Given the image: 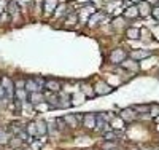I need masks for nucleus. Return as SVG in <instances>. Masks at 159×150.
<instances>
[{"instance_id":"bb28decb","label":"nucleus","mask_w":159,"mask_h":150,"mask_svg":"<svg viewBox=\"0 0 159 150\" xmlns=\"http://www.w3.org/2000/svg\"><path fill=\"white\" fill-rule=\"evenodd\" d=\"M132 2H138V0H132Z\"/></svg>"},{"instance_id":"412c9836","label":"nucleus","mask_w":159,"mask_h":150,"mask_svg":"<svg viewBox=\"0 0 159 150\" xmlns=\"http://www.w3.org/2000/svg\"><path fill=\"white\" fill-rule=\"evenodd\" d=\"M0 142H6V137H5V131L0 129Z\"/></svg>"},{"instance_id":"6e6552de","label":"nucleus","mask_w":159,"mask_h":150,"mask_svg":"<svg viewBox=\"0 0 159 150\" xmlns=\"http://www.w3.org/2000/svg\"><path fill=\"white\" fill-rule=\"evenodd\" d=\"M64 120H65V121H69V125H70L72 128H75V126L78 125V120H80V117H75V115H67V117H65Z\"/></svg>"},{"instance_id":"4be33fe9","label":"nucleus","mask_w":159,"mask_h":150,"mask_svg":"<svg viewBox=\"0 0 159 150\" xmlns=\"http://www.w3.org/2000/svg\"><path fill=\"white\" fill-rule=\"evenodd\" d=\"M42 142H43V140H38V142H34V144H32L34 150H40V145H42Z\"/></svg>"},{"instance_id":"0eeeda50","label":"nucleus","mask_w":159,"mask_h":150,"mask_svg":"<svg viewBox=\"0 0 159 150\" xmlns=\"http://www.w3.org/2000/svg\"><path fill=\"white\" fill-rule=\"evenodd\" d=\"M96 123V114H86L85 115V125L88 128H92Z\"/></svg>"},{"instance_id":"9d476101","label":"nucleus","mask_w":159,"mask_h":150,"mask_svg":"<svg viewBox=\"0 0 159 150\" xmlns=\"http://www.w3.org/2000/svg\"><path fill=\"white\" fill-rule=\"evenodd\" d=\"M46 88H48L50 91H59V83L58 81H54V80H50L48 83H46Z\"/></svg>"},{"instance_id":"2eb2a0df","label":"nucleus","mask_w":159,"mask_h":150,"mask_svg":"<svg viewBox=\"0 0 159 150\" xmlns=\"http://www.w3.org/2000/svg\"><path fill=\"white\" fill-rule=\"evenodd\" d=\"M102 13H97V15H92L91 16V26H94V24H97L99 23V19H102Z\"/></svg>"},{"instance_id":"dca6fc26","label":"nucleus","mask_w":159,"mask_h":150,"mask_svg":"<svg viewBox=\"0 0 159 150\" xmlns=\"http://www.w3.org/2000/svg\"><path fill=\"white\" fill-rule=\"evenodd\" d=\"M56 3H58V0H46V10L51 11L53 8L56 6Z\"/></svg>"},{"instance_id":"423d86ee","label":"nucleus","mask_w":159,"mask_h":150,"mask_svg":"<svg viewBox=\"0 0 159 150\" xmlns=\"http://www.w3.org/2000/svg\"><path fill=\"white\" fill-rule=\"evenodd\" d=\"M149 5L146 3V2H140V5H138V15H142V16H146V15H149Z\"/></svg>"},{"instance_id":"f257e3e1","label":"nucleus","mask_w":159,"mask_h":150,"mask_svg":"<svg viewBox=\"0 0 159 150\" xmlns=\"http://www.w3.org/2000/svg\"><path fill=\"white\" fill-rule=\"evenodd\" d=\"M124 58H126V53L121 51V50H115V51H111V54H110V61L111 62H123Z\"/></svg>"},{"instance_id":"a211bd4d","label":"nucleus","mask_w":159,"mask_h":150,"mask_svg":"<svg viewBox=\"0 0 159 150\" xmlns=\"http://www.w3.org/2000/svg\"><path fill=\"white\" fill-rule=\"evenodd\" d=\"M134 109H135L137 112H146V110H148L149 107H148V106H135Z\"/></svg>"},{"instance_id":"20e7f679","label":"nucleus","mask_w":159,"mask_h":150,"mask_svg":"<svg viewBox=\"0 0 159 150\" xmlns=\"http://www.w3.org/2000/svg\"><path fill=\"white\" fill-rule=\"evenodd\" d=\"M148 56H151V53H149V51H132L130 58H132L134 61H140V59L148 58Z\"/></svg>"},{"instance_id":"f3484780","label":"nucleus","mask_w":159,"mask_h":150,"mask_svg":"<svg viewBox=\"0 0 159 150\" xmlns=\"http://www.w3.org/2000/svg\"><path fill=\"white\" fill-rule=\"evenodd\" d=\"M138 15V8L132 6V8H129V10L126 11V16H137Z\"/></svg>"},{"instance_id":"a878e982","label":"nucleus","mask_w":159,"mask_h":150,"mask_svg":"<svg viewBox=\"0 0 159 150\" xmlns=\"http://www.w3.org/2000/svg\"><path fill=\"white\" fill-rule=\"evenodd\" d=\"M156 120H157V123H159V117H157V118H156Z\"/></svg>"},{"instance_id":"4468645a","label":"nucleus","mask_w":159,"mask_h":150,"mask_svg":"<svg viewBox=\"0 0 159 150\" xmlns=\"http://www.w3.org/2000/svg\"><path fill=\"white\" fill-rule=\"evenodd\" d=\"M37 133L38 134H46V125H45V121H38V123H37Z\"/></svg>"},{"instance_id":"1a4fd4ad","label":"nucleus","mask_w":159,"mask_h":150,"mask_svg":"<svg viewBox=\"0 0 159 150\" xmlns=\"http://www.w3.org/2000/svg\"><path fill=\"white\" fill-rule=\"evenodd\" d=\"M134 110H130V109H126L121 112V120H134Z\"/></svg>"},{"instance_id":"39448f33","label":"nucleus","mask_w":159,"mask_h":150,"mask_svg":"<svg viewBox=\"0 0 159 150\" xmlns=\"http://www.w3.org/2000/svg\"><path fill=\"white\" fill-rule=\"evenodd\" d=\"M26 88H27V91H30V93H37L40 90V85H37V81L35 80H27L26 81Z\"/></svg>"},{"instance_id":"393cba45","label":"nucleus","mask_w":159,"mask_h":150,"mask_svg":"<svg viewBox=\"0 0 159 150\" xmlns=\"http://www.w3.org/2000/svg\"><path fill=\"white\" fill-rule=\"evenodd\" d=\"M3 96V86H0V98Z\"/></svg>"},{"instance_id":"6ab92c4d","label":"nucleus","mask_w":159,"mask_h":150,"mask_svg":"<svg viewBox=\"0 0 159 150\" xmlns=\"http://www.w3.org/2000/svg\"><path fill=\"white\" fill-rule=\"evenodd\" d=\"M27 131H29V133H30L32 136H35V134H38V133H37V129H35V126H34L32 123L29 125V128H27Z\"/></svg>"},{"instance_id":"aec40b11","label":"nucleus","mask_w":159,"mask_h":150,"mask_svg":"<svg viewBox=\"0 0 159 150\" xmlns=\"http://www.w3.org/2000/svg\"><path fill=\"white\" fill-rule=\"evenodd\" d=\"M153 16H154V19H157L159 21V6H156V8H153Z\"/></svg>"},{"instance_id":"7ed1b4c3","label":"nucleus","mask_w":159,"mask_h":150,"mask_svg":"<svg viewBox=\"0 0 159 150\" xmlns=\"http://www.w3.org/2000/svg\"><path fill=\"white\" fill-rule=\"evenodd\" d=\"M110 91H111V88L104 81H100V83L96 85V94H107V93H110Z\"/></svg>"},{"instance_id":"b1692460","label":"nucleus","mask_w":159,"mask_h":150,"mask_svg":"<svg viewBox=\"0 0 159 150\" xmlns=\"http://www.w3.org/2000/svg\"><path fill=\"white\" fill-rule=\"evenodd\" d=\"M140 150H157V148H154V147H142Z\"/></svg>"},{"instance_id":"ddd939ff","label":"nucleus","mask_w":159,"mask_h":150,"mask_svg":"<svg viewBox=\"0 0 159 150\" xmlns=\"http://www.w3.org/2000/svg\"><path fill=\"white\" fill-rule=\"evenodd\" d=\"M121 64H123V67H129V69H132V70H137V64L134 62V59H130V61H123Z\"/></svg>"},{"instance_id":"f03ea898","label":"nucleus","mask_w":159,"mask_h":150,"mask_svg":"<svg viewBox=\"0 0 159 150\" xmlns=\"http://www.w3.org/2000/svg\"><path fill=\"white\" fill-rule=\"evenodd\" d=\"M2 83H3V90H5V93H6V96H8V99H13V83H11V80L10 78H3L2 80Z\"/></svg>"},{"instance_id":"5701e85b","label":"nucleus","mask_w":159,"mask_h":150,"mask_svg":"<svg viewBox=\"0 0 159 150\" xmlns=\"http://www.w3.org/2000/svg\"><path fill=\"white\" fill-rule=\"evenodd\" d=\"M105 139H107V140H113V139H115V134H113V133H107V134H105Z\"/></svg>"},{"instance_id":"f8f14e48","label":"nucleus","mask_w":159,"mask_h":150,"mask_svg":"<svg viewBox=\"0 0 159 150\" xmlns=\"http://www.w3.org/2000/svg\"><path fill=\"white\" fill-rule=\"evenodd\" d=\"M127 37L129 39H138V29H135V27H130V29H127Z\"/></svg>"},{"instance_id":"9b49d317","label":"nucleus","mask_w":159,"mask_h":150,"mask_svg":"<svg viewBox=\"0 0 159 150\" xmlns=\"http://www.w3.org/2000/svg\"><path fill=\"white\" fill-rule=\"evenodd\" d=\"M30 102L32 104H40L42 102V94L40 93H32L30 94Z\"/></svg>"}]
</instances>
